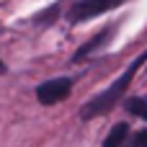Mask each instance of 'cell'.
<instances>
[{"label":"cell","mask_w":147,"mask_h":147,"mask_svg":"<svg viewBox=\"0 0 147 147\" xmlns=\"http://www.w3.org/2000/svg\"><path fill=\"white\" fill-rule=\"evenodd\" d=\"M109 34H111V28H106V31H101V34H98V36H93V39H90L88 44H83V47H80V49L75 52V57H72V62H78V59H83V57H88V54H90L93 49H98V47H101V44H103V41L109 39Z\"/></svg>","instance_id":"4"},{"label":"cell","mask_w":147,"mask_h":147,"mask_svg":"<svg viewBox=\"0 0 147 147\" xmlns=\"http://www.w3.org/2000/svg\"><path fill=\"white\" fill-rule=\"evenodd\" d=\"M124 0H78L72 8H70V23H80V21H88V18H96L106 10H114L119 8Z\"/></svg>","instance_id":"2"},{"label":"cell","mask_w":147,"mask_h":147,"mask_svg":"<svg viewBox=\"0 0 147 147\" xmlns=\"http://www.w3.org/2000/svg\"><path fill=\"white\" fill-rule=\"evenodd\" d=\"M3 72H5V65H3V59H0V75H3Z\"/></svg>","instance_id":"8"},{"label":"cell","mask_w":147,"mask_h":147,"mask_svg":"<svg viewBox=\"0 0 147 147\" xmlns=\"http://www.w3.org/2000/svg\"><path fill=\"white\" fill-rule=\"evenodd\" d=\"M145 62H147V49L140 54V57H137V59H134V62H132V65H129V67H127V70H124V75H121V78H119V80H116L111 88H106L103 93H98L93 101H88V103L83 106L80 116L88 121V119H96V116H103V114H109V111H111V109L119 103V98L124 96V90L129 88V83L134 80V72H137V70H140Z\"/></svg>","instance_id":"1"},{"label":"cell","mask_w":147,"mask_h":147,"mask_svg":"<svg viewBox=\"0 0 147 147\" xmlns=\"http://www.w3.org/2000/svg\"><path fill=\"white\" fill-rule=\"evenodd\" d=\"M127 111L134 114V116L147 119V101L145 98H129V101H127Z\"/></svg>","instance_id":"6"},{"label":"cell","mask_w":147,"mask_h":147,"mask_svg":"<svg viewBox=\"0 0 147 147\" xmlns=\"http://www.w3.org/2000/svg\"><path fill=\"white\" fill-rule=\"evenodd\" d=\"M134 147H147V129L134 134Z\"/></svg>","instance_id":"7"},{"label":"cell","mask_w":147,"mask_h":147,"mask_svg":"<svg viewBox=\"0 0 147 147\" xmlns=\"http://www.w3.org/2000/svg\"><path fill=\"white\" fill-rule=\"evenodd\" d=\"M70 93H72V80L70 78H54V80H47L36 88V98L44 106H54V103L65 101Z\"/></svg>","instance_id":"3"},{"label":"cell","mask_w":147,"mask_h":147,"mask_svg":"<svg viewBox=\"0 0 147 147\" xmlns=\"http://www.w3.org/2000/svg\"><path fill=\"white\" fill-rule=\"evenodd\" d=\"M127 134H129V127L121 121V124H116V127H111V132H109V137H106V142L103 147H121L127 142Z\"/></svg>","instance_id":"5"}]
</instances>
